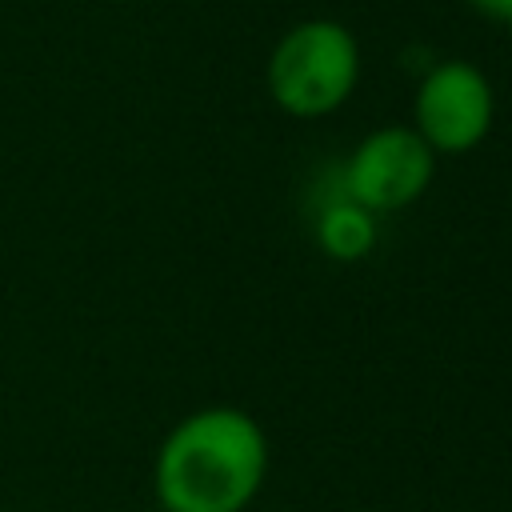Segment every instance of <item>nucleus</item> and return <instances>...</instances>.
I'll return each instance as SVG.
<instances>
[{
    "instance_id": "1",
    "label": "nucleus",
    "mask_w": 512,
    "mask_h": 512,
    "mask_svg": "<svg viewBox=\"0 0 512 512\" xmlns=\"http://www.w3.org/2000/svg\"><path fill=\"white\" fill-rule=\"evenodd\" d=\"M268 476V436L244 408L188 412L156 448L152 488L164 512H244Z\"/></svg>"
},
{
    "instance_id": "2",
    "label": "nucleus",
    "mask_w": 512,
    "mask_h": 512,
    "mask_svg": "<svg viewBox=\"0 0 512 512\" xmlns=\"http://www.w3.org/2000/svg\"><path fill=\"white\" fill-rule=\"evenodd\" d=\"M360 80L356 36L328 16L300 20L288 28L268 56V92L280 112L316 120L336 112Z\"/></svg>"
},
{
    "instance_id": "3",
    "label": "nucleus",
    "mask_w": 512,
    "mask_h": 512,
    "mask_svg": "<svg viewBox=\"0 0 512 512\" xmlns=\"http://www.w3.org/2000/svg\"><path fill=\"white\" fill-rule=\"evenodd\" d=\"M496 120V96L488 76L468 60L432 64L412 96V128L440 156L472 152Z\"/></svg>"
},
{
    "instance_id": "4",
    "label": "nucleus",
    "mask_w": 512,
    "mask_h": 512,
    "mask_svg": "<svg viewBox=\"0 0 512 512\" xmlns=\"http://www.w3.org/2000/svg\"><path fill=\"white\" fill-rule=\"evenodd\" d=\"M432 172H436V152L420 140V132L412 124H388L368 132L352 148L340 172V188L348 200L380 216L416 204L428 192Z\"/></svg>"
},
{
    "instance_id": "5",
    "label": "nucleus",
    "mask_w": 512,
    "mask_h": 512,
    "mask_svg": "<svg viewBox=\"0 0 512 512\" xmlns=\"http://www.w3.org/2000/svg\"><path fill=\"white\" fill-rule=\"evenodd\" d=\"M316 244L332 260H364L376 248V216L348 200L340 188V196L328 200L316 216Z\"/></svg>"
},
{
    "instance_id": "6",
    "label": "nucleus",
    "mask_w": 512,
    "mask_h": 512,
    "mask_svg": "<svg viewBox=\"0 0 512 512\" xmlns=\"http://www.w3.org/2000/svg\"><path fill=\"white\" fill-rule=\"evenodd\" d=\"M480 16L488 20H500V24H512V0H468Z\"/></svg>"
}]
</instances>
